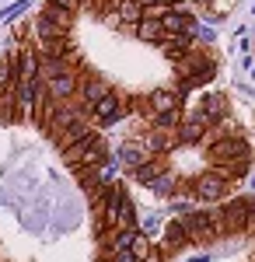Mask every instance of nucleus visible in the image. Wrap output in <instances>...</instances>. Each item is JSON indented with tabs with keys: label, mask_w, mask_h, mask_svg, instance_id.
<instances>
[{
	"label": "nucleus",
	"mask_w": 255,
	"mask_h": 262,
	"mask_svg": "<svg viewBox=\"0 0 255 262\" xmlns=\"http://www.w3.org/2000/svg\"><path fill=\"white\" fill-rule=\"evenodd\" d=\"M161 171H164V161H161V158H151L147 164H140L137 171H133V179H137L140 185H151V182H154Z\"/></svg>",
	"instance_id": "nucleus-20"
},
{
	"label": "nucleus",
	"mask_w": 255,
	"mask_h": 262,
	"mask_svg": "<svg viewBox=\"0 0 255 262\" xmlns=\"http://www.w3.org/2000/svg\"><path fill=\"white\" fill-rule=\"evenodd\" d=\"M18 116V88H7L0 95V122H11Z\"/></svg>",
	"instance_id": "nucleus-21"
},
{
	"label": "nucleus",
	"mask_w": 255,
	"mask_h": 262,
	"mask_svg": "<svg viewBox=\"0 0 255 262\" xmlns=\"http://www.w3.org/2000/svg\"><path fill=\"white\" fill-rule=\"evenodd\" d=\"M178 122H182V108H172V112H164V116H154V129L172 133V129H178Z\"/></svg>",
	"instance_id": "nucleus-26"
},
{
	"label": "nucleus",
	"mask_w": 255,
	"mask_h": 262,
	"mask_svg": "<svg viewBox=\"0 0 255 262\" xmlns=\"http://www.w3.org/2000/svg\"><path fill=\"white\" fill-rule=\"evenodd\" d=\"M42 18H46V21H53L59 32H63V35H70V28H74V14H70V11H63V7H59V4H53V0L46 4Z\"/></svg>",
	"instance_id": "nucleus-15"
},
{
	"label": "nucleus",
	"mask_w": 255,
	"mask_h": 262,
	"mask_svg": "<svg viewBox=\"0 0 255 262\" xmlns=\"http://www.w3.org/2000/svg\"><path fill=\"white\" fill-rule=\"evenodd\" d=\"M206 129H210V119L203 116V108H193V112H185L182 116V122H178V143H203V137H206Z\"/></svg>",
	"instance_id": "nucleus-5"
},
{
	"label": "nucleus",
	"mask_w": 255,
	"mask_h": 262,
	"mask_svg": "<svg viewBox=\"0 0 255 262\" xmlns=\"http://www.w3.org/2000/svg\"><path fill=\"white\" fill-rule=\"evenodd\" d=\"M189 189L203 203H224L227 192H231V182H227V175H220L217 168H206L203 175H196V179L189 182Z\"/></svg>",
	"instance_id": "nucleus-1"
},
{
	"label": "nucleus",
	"mask_w": 255,
	"mask_h": 262,
	"mask_svg": "<svg viewBox=\"0 0 255 262\" xmlns=\"http://www.w3.org/2000/svg\"><path fill=\"white\" fill-rule=\"evenodd\" d=\"M95 129H91V122H88V116L84 119H74L70 126H63L56 133V147L59 150H67V147H74V143H80V140H88Z\"/></svg>",
	"instance_id": "nucleus-12"
},
{
	"label": "nucleus",
	"mask_w": 255,
	"mask_h": 262,
	"mask_svg": "<svg viewBox=\"0 0 255 262\" xmlns=\"http://www.w3.org/2000/svg\"><path fill=\"white\" fill-rule=\"evenodd\" d=\"M147 108H151V116H164L172 108H182V95L172 91V88H154L147 95Z\"/></svg>",
	"instance_id": "nucleus-11"
},
{
	"label": "nucleus",
	"mask_w": 255,
	"mask_h": 262,
	"mask_svg": "<svg viewBox=\"0 0 255 262\" xmlns=\"http://www.w3.org/2000/svg\"><path fill=\"white\" fill-rule=\"evenodd\" d=\"M39 49L35 46H21L18 49V56H14V84L18 88H28V84H35L39 81Z\"/></svg>",
	"instance_id": "nucleus-3"
},
{
	"label": "nucleus",
	"mask_w": 255,
	"mask_h": 262,
	"mask_svg": "<svg viewBox=\"0 0 255 262\" xmlns=\"http://www.w3.org/2000/svg\"><path fill=\"white\" fill-rule=\"evenodd\" d=\"M245 154H252V147H248V140L245 137H220L217 143H210V168H217V164H227L235 161V158H245Z\"/></svg>",
	"instance_id": "nucleus-4"
},
{
	"label": "nucleus",
	"mask_w": 255,
	"mask_h": 262,
	"mask_svg": "<svg viewBox=\"0 0 255 262\" xmlns=\"http://www.w3.org/2000/svg\"><path fill=\"white\" fill-rule=\"evenodd\" d=\"M151 248H154V242L143 234V231H137V238H133V245H130V252H133V259L137 262H143L147 255H151Z\"/></svg>",
	"instance_id": "nucleus-25"
},
{
	"label": "nucleus",
	"mask_w": 255,
	"mask_h": 262,
	"mask_svg": "<svg viewBox=\"0 0 255 262\" xmlns=\"http://www.w3.org/2000/svg\"><path fill=\"white\" fill-rule=\"evenodd\" d=\"M199 108H203V116L210 119V126H214V122L227 119V108H231V101H227V95H224V91H210V95H203Z\"/></svg>",
	"instance_id": "nucleus-13"
},
{
	"label": "nucleus",
	"mask_w": 255,
	"mask_h": 262,
	"mask_svg": "<svg viewBox=\"0 0 255 262\" xmlns=\"http://www.w3.org/2000/svg\"><path fill=\"white\" fill-rule=\"evenodd\" d=\"M151 161V150H147V147H143V140H126L122 143V147H119V164H126V168H130V171H137L140 164H147Z\"/></svg>",
	"instance_id": "nucleus-14"
},
{
	"label": "nucleus",
	"mask_w": 255,
	"mask_h": 262,
	"mask_svg": "<svg viewBox=\"0 0 255 262\" xmlns=\"http://www.w3.org/2000/svg\"><path fill=\"white\" fill-rule=\"evenodd\" d=\"M7 88H14V56L11 60H0V95Z\"/></svg>",
	"instance_id": "nucleus-27"
},
{
	"label": "nucleus",
	"mask_w": 255,
	"mask_h": 262,
	"mask_svg": "<svg viewBox=\"0 0 255 262\" xmlns=\"http://www.w3.org/2000/svg\"><path fill=\"white\" fill-rule=\"evenodd\" d=\"M53 4H59L63 11H70V14H77L80 7H84V0H53Z\"/></svg>",
	"instance_id": "nucleus-28"
},
{
	"label": "nucleus",
	"mask_w": 255,
	"mask_h": 262,
	"mask_svg": "<svg viewBox=\"0 0 255 262\" xmlns=\"http://www.w3.org/2000/svg\"><path fill=\"white\" fill-rule=\"evenodd\" d=\"M196 4H203V7H206V4H210V0H196Z\"/></svg>",
	"instance_id": "nucleus-31"
},
{
	"label": "nucleus",
	"mask_w": 255,
	"mask_h": 262,
	"mask_svg": "<svg viewBox=\"0 0 255 262\" xmlns=\"http://www.w3.org/2000/svg\"><path fill=\"white\" fill-rule=\"evenodd\" d=\"M140 227H116L112 231V252H126L130 245H133V238H137Z\"/></svg>",
	"instance_id": "nucleus-24"
},
{
	"label": "nucleus",
	"mask_w": 255,
	"mask_h": 262,
	"mask_svg": "<svg viewBox=\"0 0 255 262\" xmlns=\"http://www.w3.org/2000/svg\"><path fill=\"white\" fill-rule=\"evenodd\" d=\"M178 224H182V231L189 234V242L193 245H210L220 238V231L214 227V221L206 217V210H185L182 217H178Z\"/></svg>",
	"instance_id": "nucleus-2"
},
{
	"label": "nucleus",
	"mask_w": 255,
	"mask_h": 262,
	"mask_svg": "<svg viewBox=\"0 0 255 262\" xmlns=\"http://www.w3.org/2000/svg\"><path fill=\"white\" fill-rule=\"evenodd\" d=\"M42 84H46V95L53 101H70V98H77L80 77L77 74H63V77H53V81H42Z\"/></svg>",
	"instance_id": "nucleus-9"
},
{
	"label": "nucleus",
	"mask_w": 255,
	"mask_h": 262,
	"mask_svg": "<svg viewBox=\"0 0 255 262\" xmlns=\"http://www.w3.org/2000/svg\"><path fill=\"white\" fill-rule=\"evenodd\" d=\"M245 231L255 234V200H248V224H245Z\"/></svg>",
	"instance_id": "nucleus-29"
},
{
	"label": "nucleus",
	"mask_w": 255,
	"mask_h": 262,
	"mask_svg": "<svg viewBox=\"0 0 255 262\" xmlns=\"http://www.w3.org/2000/svg\"><path fill=\"white\" fill-rule=\"evenodd\" d=\"M189 245H193V242H189V234L182 231V224L168 221V227L161 231V245H157V248H161L164 255H178V252H185Z\"/></svg>",
	"instance_id": "nucleus-8"
},
{
	"label": "nucleus",
	"mask_w": 255,
	"mask_h": 262,
	"mask_svg": "<svg viewBox=\"0 0 255 262\" xmlns=\"http://www.w3.org/2000/svg\"><path fill=\"white\" fill-rule=\"evenodd\" d=\"M168 133H164V129H151V133H147V137H143V147H147V150H151V158H161V154H164V150H168Z\"/></svg>",
	"instance_id": "nucleus-22"
},
{
	"label": "nucleus",
	"mask_w": 255,
	"mask_h": 262,
	"mask_svg": "<svg viewBox=\"0 0 255 262\" xmlns=\"http://www.w3.org/2000/svg\"><path fill=\"white\" fill-rule=\"evenodd\" d=\"M59 35H63V32H59L56 25H53V21H46L39 14V18H35V39H39V46H46V42H53V39H59Z\"/></svg>",
	"instance_id": "nucleus-23"
},
{
	"label": "nucleus",
	"mask_w": 255,
	"mask_h": 262,
	"mask_svg": "<svg viewBox=\"0 0 255 262\" xmlns=\"http://www.w3.org/2000/svg\"><path fill=\"white\" fill-rule=\"evenodd\" d=\"M151 192H154L157 200H175V192H178V179L172 175V171H161V175L151 182Z\"/></svg>",
	"instance_id": "nucleus-16"
},
{
	"label": "nucleus",
	"mask_w": 255,
	"mask_h": 262,
	"mask_svg": "<svg viewBox=\"0 0 255 262\" xmlns=\"http://www.w3.org/2000/svg\"><path fill=\"white\" fill-rule=\"evenodd\" d=\"M116 7V18H119V25H140V4L137 0H112Z\"/></svg>",
	"instance_id": "nucleus-18"
},
{
	"label": "nucleus",
	"mask_w": 255,
	"mask_h": 262,
	"mask_svg": "<svg viewBox=\"0 0 255 262\" xmlns=\"http://www.w3.org/2000/svg\"><path fill=\"white\" fill-rule=\"evenodd\" d=\"M220 213H224V227H227V234H241L245 224H248V196L227 200L224 206H220Z\"/></svg>",
	"instance_id": "nucleus-7"
},
{
	"label": "nucleus",
	"mask_w": 255,
	"mask_h": 262,
	"mask_svg": "<svg viewBox=\"0 0 255 262\" xmlns=\"http://www.w3.org/2000/svg\"><path fill=\"white\" fill-rule=\"evenodd\" d=\"M101 262H112V255H105V259H101Z\"/></svg>",
	"instance_id": "nucleus-32"
},
{
	"label": "nucleus",
	"mask_w": 255,
	"mask_h": 262,
	"mask_svg": "<svg viewBox=\"0 0 255 262\" xmlns=\"http://www.w3.org/2000/svg\"><path fill=\"white\" fill-rule=\"evenodd\" d=\"M217 171H220V175H227V182L245 179V175L252 171V154H245V158H235V161H227V164H217Z\"/></svg>",
	"instance_id": "nucleus-17"
},
{
	"label": "nucleus",
	"mask_w": 255,
	"mask_h": 262,
	"mask_svg": "<svg viewBox=\"0 0 255 262\" xmlns=\"http://www.w3.org/2000/svg\"><path fill=\"white\" fill-rule=\"evenodd\" d=\"M109 91H112V88L101 81V77H88V84H80V88H77V101H80V108H84V112L91 116V108H95V105H98V101L105 98Z\"/></svg>",
	"instance_id": "nucleus-10"
},
{
	"label": "nucleus",
	"mask_w": 255,
	"mask_h": 262,
	"mask_svg": "<svg viewBox=\"0 0 255 262\" xmlns=\"http://www.w3.org/2000/svg\"><path fill=\"white\" fill-rule=\"evenodd\" d=\"M112 262H137V259H133V252L126 248V252H112Z\"/></svg>",
	"instance_id": "nucleus-30"
},
{
	"label": "nucleus",
	"mask_w": 255,
	"mask_h": 262,
	"mask_svg": "<svg viewBox=\"0 0 255 262\" xmlns=\"http://www.w3.org/2000/svg\"><path fill=\"white\" fill-rule=\"evenodd\" d=\"M126 112H130V101H126V95H116V91H109V95L91 108V116L98 122H119Z\"/></svg>",
	"instance_id": "nucleus-6"
},
{
	"label": "nucleus",
	"mask_w": 255,
	"mask_h": 262,
	"mask_svg": "<svg viewBox=\"0 0 255 262\" xmlns=\"http://www.w3.org/2000/svg\"><path fill=\"white\" fill-rule=\"evenodd\" d=\"M137 39L161 46V42H164V28H161V21H140V25H137Z\"/></svg>",
	"instance_id": "nucleus-19"
}]
</instances>
